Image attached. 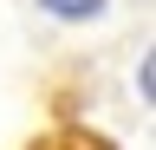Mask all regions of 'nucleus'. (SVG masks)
Masks as SVG:
<instances>
[{"label": "nucleus", "instance_id": "f257e3e1", "mask_svg": "<svg viewBox=\"0 0 156 150\" xmlns=\"http://www.w3.org/2000/svg\"><path fill=\"white\" fill-rule=\"evenodd\" d=\"M39 7H46L52 20H98V13H104V0H39Z\"/></svg>", "mask_w": 156, "mask_h": 150}]
</instances>
